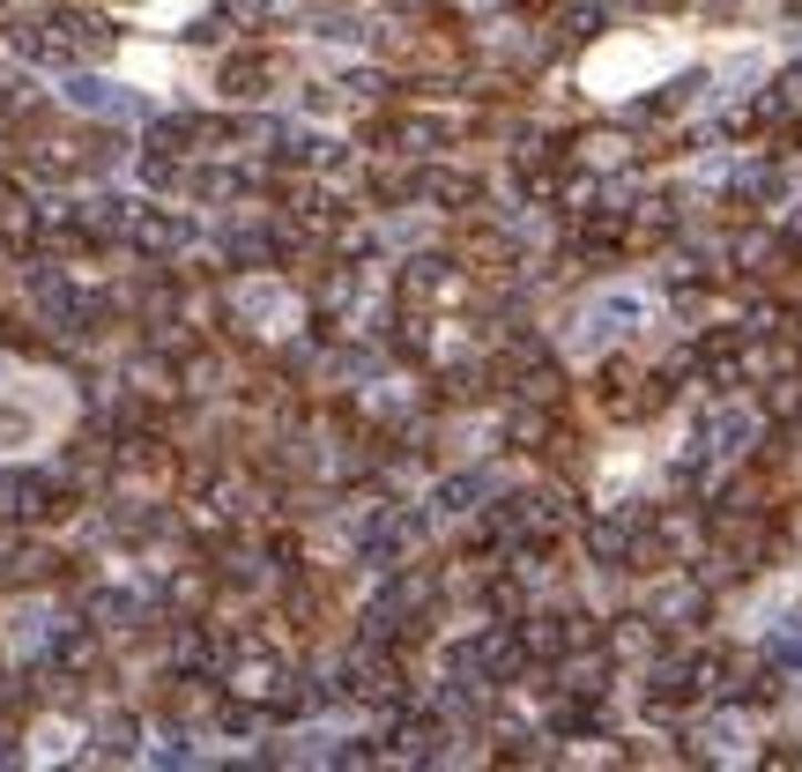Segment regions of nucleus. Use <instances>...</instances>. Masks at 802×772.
Masks as SVG:
<instances>
[{
    "label": "nucleus",
    "instance_id": "1",
    "mask_svg": "<svg viewBox=\"0 0 802 772\" xmlns=\"http://www.w3.org/2000/svg\"><path fill=\"white\" fill-rule=\"evenodd\" d=\"M68 431V387L60 379H23V387H0V461L38 453L45 439Z\"/></svg>",
    "mask_w": 802,
    "mask_h": 772
},
{
    "label": "nucleus",
    "instance_id": "2",
    "mask_svg": "<svg viewBox=\"0 0 802 772\" xmlns=\"http://www.w3.org/2000/svg\"><path fill=\"white\" fill-rule=\"evenodd\" d=\"M683 60L677 38H609V45L587 60V90L595 97H631V90H647L654 75H669Z\"/></svg>",
    "mask_w": 802,
    "mask_h": 772
},
{
    "label": "nucleus",
    "instance_id": "3",
    "mask_svg": "<svg viewBox=\"0 0 802 772\" xmlns=\"http://www.w3.org/2000/svg\"><path fill=\"white\" fill-rule=\"evenodd\" d=\"M246 305H253V312H268V320H276V327H290V320H298V305L282 298L276 282H246Z\"/></svg>",
    "mask_w": 802,
    "mask_h": 772
}]
</instances>
